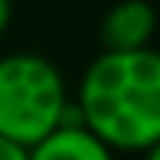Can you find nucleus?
I'll list each match as a JSON object with an SVG mask.
<instances>
[{"mask_svg": "<svg viewBox=\"0 0 160 160\" xmlns=\"http://www.w3.org/2000/svg\"><path fill=\"white\" fill-rule=\"evenodd\" d=\"M83 127L110 150H147L160 140V53L103 50L77 90Z\"/></svg>", "mask_w": 160, "mask_h": 160, "instance_id": "nucleus-1", "label": "nucleus"}, {"mask_svg": "<svg viewBox=\"0 0 160 160\" xmlns=\"http://www.w3.org/2000/svg\"><path fill=\"white\" fill-rule=\"evenodd\" d=\"M67 83L47 57L10 53L0 57V137L33 147L60 127L67 110Z\"/></svg>", "mask_w": 160, "mask_h": 160, "instance_id": "nucleus-2", "label": "nucleus"}, {"mask_svg": "<svg viewBox=\"0 0 160 160\" xmlns=\"http://www.w3.org/2000/svg\"><path fill=\"white\" fill-rule=\"evenodd\" d=\"M157 33V10L147 0H120L103 13L100 43L103 50H143Z\"/></svg>", "mask_w": 160, "mask_h": 160, "instance_id": "nucleus-3", "label": "nucleus"}, {"mask_svg": "<svg viewBox=\"0 0 160 160\" xmlns=\"http://www.w3.org/2000/svg\"><path fill=\"white\" fill-rule=\"evenodd\" d=\"M30 160H113V150L83 123H60L30 147Z\"/></svg>", "mask_w": 160, "mask_h": 160, "instance_id": "nucleus-4", "label": "nucleus"}, {"mask_svg": "<svg viewBox=\"0 0 160 160\" xmlns=\"http://www.w3.org/2000/svg\"><path fill=\"white\" fill-rule=\"evenodd\" d=\"M0 160H30V150L7 137H0Z\"/></svg>", "mask_w": 160, "mask_h": 160, "instance_id": "nucleus-5", "label": "nucleus"}, {"mask_svg": "<svg viewBox=\"0 0 160 160\" xmlns=\"http://www.w3.org/2000/svg\"><path fill=\"white\" fill-rule=\"evenodd\" d=\"M10 13H13L10 0H0V37H3V30L10 27Z\"/></svg>", "mask_w": 160, "mask_h": 160, "instance_id": "nucleus-6", "label": "nucleus"}, {"mask_svg": "<svg viewBox=\"0 0 160 160\" xmlns=\"http://www.w3.org/2000/svg\"><path fill=\"white\" fill-rule=\"evenodd\" d=\"M143 160H160V140H157V143H150V147L143 150Z\"/></svg>", "mask_w": 160, "mask_h": 160, "instance_id": "nucleus-7", "label": "nucleus"}]
</instances>
